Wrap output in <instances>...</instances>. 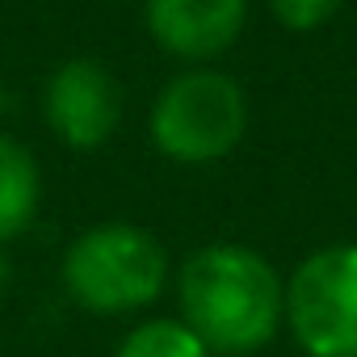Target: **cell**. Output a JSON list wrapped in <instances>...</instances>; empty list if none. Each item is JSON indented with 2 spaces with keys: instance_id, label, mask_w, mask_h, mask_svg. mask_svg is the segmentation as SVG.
Wrapping results in <instances>:
<instances>
[{
  "instance_id": "277c9868",
  "label": "cell",
  "mask_w": 357,
  "mask_h": 357,
  "mask_svg": "<svg viewBox=\"0 0 357 357\" xmlns=\"http://www.w3.org/2000/svg\"><path fill=\"white\" fill-rule=\"evenodd\" d=\"M286 328L311 357H357V244H324L286 278Z\"/></svg>"
},
{
  "instance_id": "6da1fadb",
  "label": "cell",
  "mask_w": 357,
  "mask_h": 357,
  "mask_svg": "<svg viewBox=\"0 0 357 357\" xmlns=\"http://www.w3.org/2000/svg\"><path fill=\"white\" fill-rule=\"evenodd\" d=\"M181 319L219 357L265 349L286 324V282L248 244H206L176 273Z\"/></svg>"
},
{
  "instance_id": "9c48e42d",
  "label": "cell",
  "mask_w": 357,
  "mask_h": 357,
  "mask_svg": "<svg viewBox=\"0 0 357 357\" xmlns=\"http://www.w3.org/2000/svg\"><path fill=\"white\" fill-rule=\"evenodd\" d=\"M344 0H269V13L278 17V26L294 30V34H311L319 26H328L340 13Z\"/></svg>"
},
{
  "instance_id": "52a82bcc",
  "label": "cell",
  "mask_w": 357,
  "mask_h": 357,
  "mask_svg": "<svg viewBox=\"0 0 357 357\" xmlns=\"http://www.w3.org/2000/svg\"><path fill=\"white\" fill-rule=\"evenodd\" d=\"M43 206V168L34 151L0 130V244L26 236Z\"/></svg>"
},
{
  "instance_id": "5b68a950",
  "label": "cell",
  "mask_w": 357,
  "mask_h": 357,
  "mask_svg": "<svg viewBox=\"0 0 357 357\" xmlns=\"http://www.w3.org/2000/svg\"><path fill=\"white\" fill-rule=\"evenodd\" d=\"M43 118L51 135L72 151H93L114 139L122 122L118 76L97 59H63L43 84Z\"/></svg>"
},
{
  "instance_id": "ba28073f",
  "label": "cell",
  "mask_w": 357,
  "mask_h": 357,
  "mask_svg": "<svg viewBox=\"0 0 357 357\" xmlns=\"http://www.w3.org/2000/svg\"><path fill=\"white\" fill-rule=\"evenodd\" d=\"M114 357H215L185 319H143L135 324Z\"/></svg>"
},
{
  "instance_id": "7a4b0ae2",
  "label": "cell",
  "mask_w": 357,
  "mask_h": 357,
  "mask_svg": "<svg viewBox=\"0 0 357 357\" xmlns=\"http://www.w3.org/2000/svg\"><path fill=\"white\" fill-rule=\"evenodd\" d=\"M63 290L93 315H130L151 307L168 286L164 244L135 223H97L80 231L59 265Z\"/></svg>"
},
{
  "instance_id": "8992f818",
  "label": "cell",
  "mask_w": 357,
  "mask_h": 357,
  "mask_svg": "<svg viewBox=\"0 0 357 357\" xmlns=\"http://www.w3.org/2000/svg\"><path fill=\"white\" fill-rule=\"evenodd\" d=\"M248 26V0H147V34L190 68L227 55Z\"/></svg>"
},
{
  "instance_id": "30bf717a",
  "label": "cell",
  "mask_w": 357,
  "mask_h": 357,
  "mask_svg": "<svg viewBox=\"0 0 357 357\" xmlns=\"http://www.w3.org/2000/svg\"><path fill=\"white\" fill-rule=\"evenodd\" d=\"M9 278H13V265H9V257H5V252H0V294L9 290Z\"/></svg>"
},
{
  "instance_id": "3957f363",
  "label": "cell",
  "mask_w": 357,
  "mask_h": 357,
  "mask_svg": "<svg viewBox=\"0 0 357 357\" xmlns=\"http://www.w3.org/2000/svg\"><path fill=\"white\" fill-rule=\"evenodd\" d=\"M248 130V97L236 76L219 68H185L172 76L147 114V135L155 151L172 164H219Z\"/></svg>"
}]
</instances>
